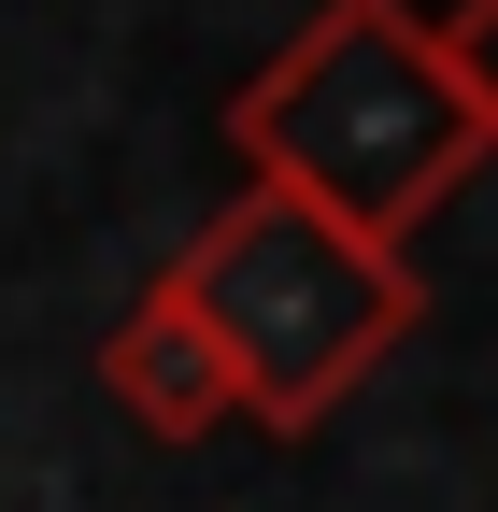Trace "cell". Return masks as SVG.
Wrapping results in <instances>:
<instances>
[{"mask_svg":"<svg viewBox=\"0 0 498 512\" xmlns=\"http://www.w3.org/2000/svg\"><path fill=\"white\" fill-rule=\"evenodd\" d=\"M228 157H242V185H285L328 228L413 256V228L484 171V114L442 57V15H413V0H314L228 86Z\"/></svg>","mask_w":498,"mask_h":512,"instance_id":"1","label":"cell"},{"mask_svg":"<svg viewBox=\"0 0 498 512\" xmlns=\"http://www.w3.org/2000/svg\"><path fill=\"white\" fill-rule=\"evenodd\" d=\"M171 299H185V328L214 342L228 413L271 427V441H314L427 313L413 256L328 228L314 200H285V185H228L214 228L171 256Z\"/></svg>","mask_w":498,"mask_h":512,"instance_id":"2","label":"cell"},{"mask_svg":"<svg viewBox=\"0 0 498 512\" xmlns=\"http://www.w3.org/2000/svg\"><path fill=\"white\" fill-rule=\"evenodd\" d=\"M100 399L129 413L143 441H214V427H242L228 413V370H214V342L185 328V299H171V271L114 313V342H100Z\"/></svg>","mask_w":498,"mask_h":512,"instance_id":"3","label":"cell"},{"mask_svg":"<svg viewBox=\"0 0 498 512\" xmlns=\"http://www.w3.org/2000/svg\"><path fill=\"white\" fill-rule=\"evenodd\" d=\"M442 57H456V86L484 114V157H498V0H456V15H442Z\"/></svg>","mask_w":498,"mask_h":512,"instance_id":"4","label":"cell"}]
</instances>
